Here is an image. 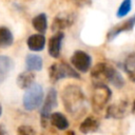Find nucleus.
I'll return each instance as SVG.
<instances>
[{
  "mask_svg": "<svg viewBox=\"0 0 135 135\" xmlns=\"http://www.w3.org/2000/svg\"><path fill=\"white\" fill-rule=\"evenodd\" d=\"M61 98L64 109L73 117L78 118L82 116L88 110L86 97L81 88H79L78 85H66L61 93Z\"/></svg>",
  "mask_w": 135,
  "mask_h": 135,
  "instance_id": "f257e3e1",
  "label": "nucleus"
},
{
  "mask_svg": "<svg viewBox=\"0 0 135 135\" xmlns=\"http://www.w3.org/2000/svg\"><path fill=\"white\" fill-rule=\"evenodd\" d=\"M91 77L95 83H103L110 82L115 88L120 89L124 85V80L121 74L111 64L107 62L97 63L91 71Z\"/></svg>",
  "mask_w": 135,
  "mask_h": 135,
  "instance_id": "f03ea898",
  "label": "nucleus"
},
{
  "mask_svg": "<svg viewBox=\"0 0 135 135\" xmlns=\"http://www.w3.org/2000/svg\"><path fill=\"white\" fill-rule=\"evenodd\" d=\"M50 80L55 83L63 78H76L80 79V75L70 64L65 62H56L49 68Z\"/></svg>",
  "mask_w": 135,
  "mask_h": 135,
  "instance_id": "7ed1b4c3",
  "label": "nucleus"
},
{
  "mask_svg": "<svg viewBox=\"0 0 135 135\" xmlns=\"http://www.w3.org/2000/svg\"><path fill=\"white\" fill-rule=\"evenodd\" d=\"M112 96L111 89L103 83H95L92 93V107L94 111H101L110 101Z\"/></svg>",
  "mask_w": 135,
  "mask_h": 135,
  "instance_id": "20e7f679",
  "label": "nucleus"
},
{
  "mask_svg": "<svg viewBox=\"0 0 135 135\" xmlns=\"http://www.w3.org/2000/svg\"><path fill=\"white\" fill-rule=\"evenodd\" d=\"M43 100V89L40 84L34 83L30 86L23 95V107L27 111L38 109Z\"/></svg>",
  "mask_w": 135,
  "mask_h": 135,
  "instance_id": "39448f33",
  "label": "nucleus"
},
{
  "mask_svg": "<svg viewBox=\"0 0 135 135\" xmlns=\"http://www.w3.org/2000/svg\"><path fill=\"white\" fill-rule=\"evenodd\" d=\"M56 107H57V91L54 88H52L47 92V95L45 97V100L42 104V109L40 112V121L42 127L46 126L47 120H50L52 111Z\"/></svg>",
  "mask_w": 135,
  "mask_h": 135,
  "instance_id": "423d86ee",
  "label": "nucleus"
},
{
  "mask_svg": "<svg viewBox=\"0 0 135 135\" xmlns=\"http://www.w3.org/2000/svg\"><path fill=\"white\" fill-rule=\"evenodd\" d=\"M71 63L73 64V66L77 71L82 72V73H85L91 68L92 58H91V56L88 53L78 50V51L74 52V54L72 55V57H71Z\"/></svg>",
  "mask_w": 135,
  "mask_h": 135,
  "instance_id": "0eeeda50",
  "label": "nucleus"
},
{
  "mask_svg": "<svg viewBox=\"0 0 135 135\" xmlns=\"http://www.w3.org/2000/svg\"><path fill=\"white\" fill-rule=\"evenodd\" d=\"M75 21V15L70 12H61L56 15L52 23V31L54 33L61 32L64 28L70 27Z\"/></svg>",
  "mask_w": 135,
  "mask_h": 135,
  "instance_id": "6e6552de",
  "label": "nucleus"
},
{
  "mask_svg": "<svg viewBox=\"0 0 135 135\" xmlns=\"http://www.w3.org/2000/svg\"><path fill=\"white\" fill-rule=\"evenodd\" d=\"M130 112V104L127 100H120L116 103H113L107 108L105 117L107 118H114V119H121L128 115Z\"/></svg>",
  "mask_w": 135,
  "mask_h": 135,
  "instance_id": "1a4fd4ad",
  "label": "nucleus"
},
{
  "mask_svg": "<svg viewBox=\"0 0 135 135\" xmlns=\"http://www.w3.org/2000/svg\"><path fill=\"white\" fill-rule=\"evenodd\" d=\"M134 25H135V15L132 16L131 18L127 19L126 21L113 26L109 32H108V35H107V39L109 41L113 40L115 37H117L120 33L122 32H129V31H132L134 28Z\"/></svg>",
  "mask_w": 135,
  "mask_h": 135,
  "instance_id": "9d476101",
  "label": "nucleus"
},
{
  "mask_svg": "<svg viewBox=\"0 0 135 135\" xmlns=\"http://www.w3.org/2000/svg\"><path fill=\"white\" fill-rule=\"evenodd\" d=\"M63 38H64V34L62 32L55 33L50 38V41H49V54L53 58H58L60 56Z\"/></svg>",
  "mask_w": 135,
  "mask_h": 135,
  "instance_id": "9b49d317",
  "label": "nucleus"
},
{
  "mask_svg": "<svg viewBox=\"0 0 135 135\" xmlns=\"http://www.w3.org/2000/svg\"><path fill=\"white\" fill-rule=\"evenodd\" d=\"M27 47L34 52H40L44 49L45 45V37L42 34H34L27 38L26 41Z\"/></svg>",
  "mask_w": 135,
  "mask_h": 135,
  "instance_id": "f8f14e48",
  "label": "nucleus"
},
{
  "mask_svg": "<svg viewBox=\"0 0 135 135\" xmlns=\"http://www.w3.org/2000/svg\"><path fill=\"white\" fill-rule=\"evenodd\" d=\"M98 129H99V120L93 116L86 117L79 126V131L83 134L96 132Z\"/></svg>",
  "mask_w": 135,
  "mask_h": 135,
  "instance_id": "ddd939ff",
  "label": "nucleus"
},
{
  "mask_svg": "<svg viewBox=\"0 0 135 135\" xmlns=\"http://www.w3.org/2000/svg\"><path fill=\"white\" fill-rule=\"evenodd\" d=\"M34 81H35V74L34 72H31V71L22 72L17 77V84L20 89H23V90L25 89L27 90L30 86H32L34 84Z\"/></svg>",
  "mask_w": 135,
  "mask_h": 135,
  "instance_id": "4468645a",
  "label": "nucleus"
},
{
  "mask_svg": "<svg viewBox=\"0 0 135 135\" xmlns=\"http://www.w3.org/2000/svg\"><path fill=\"white\" fill-rule=\"evenodd\" d=\"M50 122L56 129L61 130V131L66 130L69 128V120H68V118L62 113H59V112H55V113L51 114Z\"/></svg>",
  "mask_w": 135,
  "mask_h": 135,
  "instance_id": "2eb2a0df",
  "label": "nucleus"
},
{
  "mask_svg": "<svg viewBox=\"0 0 135 135\" xmlns=\"http://www.w3.org/2000/svg\"><path fill=\"white\" fill-rule=\"evenodd\" d=\"M25 65L27 68V71L34 72V71H40L43 65L42 58L35 54H28L25 57Z\"/></svg>",
  "mask_w": 135,
  "mask_h": 135,
  "instance_id": "dca6fc26",
  "label": "nucleus"
},
{
  "mask_svg": "<svg viewBox=\"0 0 135 135\" xmlns=\"http://www.w3.org/2000/svg\"><path fill=\"white\" fill-rule=\"evenodd\" d=\"M123 69L130 80L135 82V53H131L127 56L123 62Z\"/></svg>",
  "mask_w": 135,
  "mask_h": 135,
  "instance_id": "f3484780",
  "label": "nucleus"
},
{
  "mask_svg": "<svg viewBox=\"0 0 135 135\" xmlns=\"http://www.w3.org/2000/svg\"><path fill=\"white\" fill-rule=\"evenodd\" d=\"M12 66L13 62L11 58L4 55H0V83L6 79Z\"/></svg>",
  "mask_w": 135,
  "mask_h": 135,
  "instance_id": "a211bd4d",
  "label": "nucleus"
},
{
  "mask_svg": "<svg viewBox=\"0 0 135 135\" xmlns=\"http://www.w3.org/2000/svg\"><path fill=\"white\" fill-rule=\"evenodd\" d=\"M14 42V36L6 26H0V47H8Z\"/></svg>",
  "mask_w": 135,
  "mask_h": 135,
  "instance_id": "6ab92c4d",
  "label": "nucleus"
},
{
  "mask_svg": "<svg viewBox=\"0 0 135 135\" xmlns=\"http://www.w3.org/2000/svg\"><path fill=\"white\" fill-rule=\"evenodd\" d=\"M32 25L37 32H39L40 34L43 35V33H45V31L47 28L46 15L45 14H39L36 17H34V19L32 20Z\"/></svg>",
  "mask_w": 135,
  "mask_h": 135,
  "instance_id": "aec40b11",
  "label": "nucleus"
},
{
  "mask_svg": "<svg viewBox=\"0 0 135 135\" xmlns=\"http://www.w3.org/2000/svg\"><path fill=\"white\" fill-rule=\"evenodd\" d=\"M131 7H132V1L131 0H123L117 9V14H116L117 17L122 18V17L127 16L129 14V12L131 11Z\"/></svg>",
  "mask_w": 135,
  "mask_h": 135,
  "instance_id": "412c9836",
  "label": "nucleus"
},
{
  "mask_svg": "<svg viewBox=\"0 0 135 135\" xmlns=\"http://www.w3.org/2000/svg\"><path fill=\"white\" fill-rule=\"evenodd\" d=\"M17 135H37V134H36L35 129L32 128L31 126L22 124V126L18 127V129H17Z\"/></svg>",
  "mask_w": 135,
  "mask_h": 135,
  "instance_id": "4be33fe9",
  "label": "nucleus"
},
{
  "mask_svg": "<svg viewBox=\"0 0 135 135\" xmlns=\"http://www.w3.org/2000/svg\"><path fill=\"white\" fill-rule=\"evenodd\" d=\"M72 2L74 4H76L77 6H85V5H90L92 0H72Z\"/></svg>",
  "mask_w": 135,
  "mask_h": 135,
  "instance_id": "5701e85b",
  "label": "nucleus"
},
{
  "mask_svg": "<svg viewBox=\"0 0 135 135\" xmlns=\"http://www.w3.org/2000/svg\"><path fill=\"white\" fill-rule=\"evenodd\" d=\"M0 135H8L3 126H0Z\"/></svg>",
  "mask_w": 135,
  "mask_h": 135,
  "instance_id": "b1692460",
  "label": "nucleus"
},
{
  "mask_svg": "<svg viewBox=\"0 0 135 135\" xmlns=\"http://www.w3.org/2000/svg\"><path fill=\"white\" fill-rule=\"evenodd\" d=\"M131 112H132V113H135V100L133 101V104H132V107H131Z\"/></svg>",
  "mask_w": 135,
  "mask_h": 135,
  "instance_id": "393cba45",
  "label": "nucleus"
},
{
  "mask_svg": "<svg viewBox=\"0 0 135 135\" xmlns=\"http://www.w3.org/2000/svg\"><path fill=\"white\" fill-rule=\"evenodd\" d=\"M1 114H2V107H1V104H0V116H1Z\"/></svg>",
  "mask_w": 135,
  "mask_h": 135,
  "instance_id": "a878e982",
  "label": "nucleus"
}]
</instances>
